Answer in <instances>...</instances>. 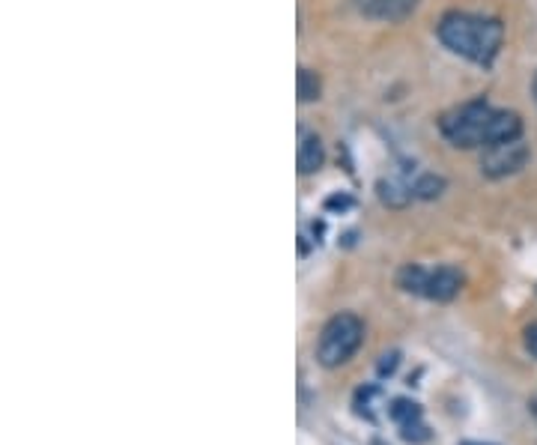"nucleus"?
<instances>
[{
	"mask_svg": "<svg viewBox=\"0 0 537 445\" xmlns=\"http://www.w3.org/2000/svg\"><path fill=\"white\" fill-rule=\"evenodd\" d=\"M439 129L460 150H484V147L499 144V141L523 138L520 114L493 108L484 99H475V102L451 108L448 114H442Z\"/></svg>",
	"mask_w": 537,
	"mask_h": 445,
	"instance_id": "nucleus-1",
	"label": "nucleus"
},
{
	"mask_svg": "<svg viewBox=\"0 0 537 445\" xmlns=\"http://www.w3.org/2000/svg\"><path fill=\"white\" fill-rule=\"evenodd\" d=\"M436 33L445 42V48L481 66H490L496 60L502 39H505L502 21L472 15V12H445Z\"/></svg>",
	"mask_w": 537,
	"mask_h": 445,
	"instance_id": "nucleus-2",
	"label": "nucleus"
},
{
	"mask_svg": "<svg viewBox=\"0 0 537 445\" xmlns=\"http://www.w3.org/2000/svg\"><path fill=\"white\" fill-rule=\"evenodd\" d=\"M364 341V323L358 320L356 314H335L323 332H320V341H317V359L323 368H341L347 365L356 350Z\"/></svg>",
	"mask_w": 537,
	"mask_h": 445,
	"instance_id": "nucleus-3",
	"label": "nucleus"
},
{
	"mask_svg": "<svg viewBox=\"0 0 537 445\" xmlns=\"http://www.w3.org/2000/svg\"><path fill=\"white\" fill-rule=\"evenodd\" d=\"M526 162H529V147L523 144V138L490 144V147H484V153H481V171H484L487 177H493V180H502V177L517 174L520 168H526Z\"/></svg>",
	"mask_w": 537,
	"mask_h": 445,
	"instance_id": "nucleus-4",
	"label": "nucleus"
},
{
	"mask_svg": "<svg viewBox=\"0 0 537 445\" xmlns=\"http://www.w3.org/2000/svg\"><path fill=\"white\" fill-rule=\"evenodd\" d=\"M463 287V275L454 266H439V269H427V284H424V296L436 299V302H451Z\"/></svg>",
	"mask_w": 537,
	"mask_h": 445,
	"instance_id": "nucleus-5",
	"label": "nucleus"
},
{
	"mask_svg": "<svg viewBox=\"0 0 537 445\" xmlns=\"http://www.w3.org/2000/svg\"><path fill=\"white\" fill-rule=\"evenodd\" d=\"M361 12L370 15V18H379V21H400L406 18L418 0H358Z\"/></svg>",
	"mask_w": 537,
	"mask_h": 445,
	"instance_id": "nucleus-6",
	"label": "nucleus"
},
{
	"mask_svg": "<svg viewBox=\"0 0 537 445\" xmlns=\"http://www.w3.org/2000/svg\"><path fill=\"white\" fill-rule=\"evenodd\" d=\"M326 162V153H323V141L314 135V132H302V141H299V171L302 174H317Z\"/></svg>",
	"mask_w": 537,
	"mask_h": 445,
	"instance_id": "nucleus-7",
	"label": "nucleus"
},
{
	"mask_svg": "<svg viewBox=\"0 0 537 445\" xmlns=\"http://www.w3.org/2000/svg\"><path fill=\"white\" fill-rule=\"evenodd\" d=\"M397 281H400V287H403L406 293H418V296H424L427 269H424V266H415V263H409V266H403V269H400Z\"/></svg>",
	"mask_w": 537,
	"mask_h": 445,
	"instance_id": "nucleus-8",
	"label": "nucleus"
},
{
	"mask_svg": "<svg viewBox=\"0 0 537 445\" xmlns=\"http://www.w3.org/2000/svg\"><path fill=\"white\" fill-rule=\"evenodd\" d=\"M388 416L400 425V428H406V425H415V422H421V407L415 404V401H394L391 404V410H388Z\"/></svg>",
	"mask_w": 537,
	"mask_h": 445,
	"instance_id": "nucleus-9",
	"label": "nucleus"
},
{
	"mask_svg": "<svg viewBox=\"0 0 537 445\" xmlns=\"http://www.w3.org/2000/svg\"><path fill=\"white\" fill-rule=\"evenodd\" d=\"M299 99L302 102L320 99V78L311 69H299Z\"/></svg>",
	"mask_w": 537,
	"mask_h": 445,
	"instance_id": "nucleus-10",
	"label": "nucleus"
},
{
	"mask_svg": "<svg viewBox=\"0 0 537 445\" xmlns=\"http://www.w3.org/2000/svg\"><path fill=\"white\" fill-rule=\"evenodd\" d=\"M442 189H445V180H439V177H421L412 192H415L418 198H439Z\"/></svg>",
	"mask_w": 537,
	"mask_h": 445,
	"instance_id": "nucleus-11",
	"label": "nucleus"
},
{
	"mask_svg": "<svg viewBox=\"0 0 537 445\" xmlns=\"http://www.w3.org/2000/svg\"><path fill=\"white\" fill-rule=\"evenodd\" d=\"M400 434H403V440H409V443L427 440V431H424V425H421V422H415V425H406V428H400Z\"/></svg>",
	"mask_w": 537,
	"mask_h": 445,
	"instance_id": "nucleus-12",
	"label": "nucleus"
},
{
	"mask_svg": "<svg viewBox=\"0 0 537 445\" xmlns=\"http://www.w3.org/2000/svg\"><path fill=\"white\" fill-rule=\"evenodd\" d=\"M394 368H397V353H385L379 362V374H391Z\"/></svg>",
	"mask_w": 537,
	"mask_h": 445,
	"instance_id": "nucleus-13",
	"label": "nucleus"
},
{
	"mask_svg": "<svg viewBox=\"0 0 537 445\" xmlns=\"http://www.w3.org/2000/svg\"><path fill=\"white\" fill-rule=\"evenodd\" d=\"M526 350H529V353L537 359V323L526 329Z\"/></svg>",
	"mask_w": 537,
	"mask_h": 445,
	"instance_id": "nucleus-14",
	"label": "nucleus"
},
{
	"mask_svg": "<svg viewBox=\"0 0 537 445\" xmlns=\"http://www.w3.org/2000/svg\"><path fill=\"white\" fill-rule=\"evenodd\" d=\"M329 207H350V201H347V198H332Z\"/></svg>",
	"mask_w": 537,
	"mask_h": 445,
	"instance_id": "nucleus-15",
	"label": "nucleus"
},
{
	"mask_svg": "<svg viewBox=\"0 0 537 445\" xmlns=\"http://www.w3.org/2000/svg\"><path fill=\"white\" fill-rule=\"evenodd\" d=\"M460 445H490V443H460Z\"/></svg>",
	"mask_w": 537,
	"mask_h": 445,
	"instance_id": "nucleus-16",
	"label": "nucleus"
},
{
	"mask_svg": "<svg viewBox=\"0 0 537 445\" xmlns=\"http://www.w3.org/2000/svg\"><path fill=\"white\" fill-rule=\"evenodd\" d=\"M532 410H535V416H537V401H535V404H532Z\"/></svg>",
	"mask_w": 537,
	"mask_h": 445,
	"instance_id": "nucleus-17",
	"label": "nucleus"
},
{
	"mask_svg": "<svg viewBox=\"0 0 537 445\" xmlns=\"http://www.w3.org/2000/svg\"><path fill=\"white\" fill-rule=\"evenodd\" d=\"M535 96H537V78H535Z\"/></svg>",
	"mask_w": 537,
	"mask_h": 445,
	"instance_id": "nucleus-18",
	"label": "nucleus"
}]
</instances>
